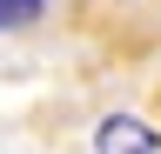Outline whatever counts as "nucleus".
<instances>
[{"mask_svg":"<svg viewBox=\"0 0 161 154\" xmlns=\"http://www.w3.org/2000/svg\"><path fill=\"white\" fill-rule=\"evenodd\" d=\"M101 154H161V141H154L148 121L114 114V121H101Z\"/></svg>","mask_w":161,"mask_h":154,"instance_id":"1","label":"nucleus"},{"mask_svg":"<svg viewBox=\"0 0 161 154\" xmlns=\"http://www.w3.org/2000/svg\"><path fill=\"white\" fill-rule=\"evenodd\" d=\"M40 13V0H0V27H27Z\"/></svg>","mask_w":161,"mask_h":154,"instance_id":"2","label":"nucleus"}]
</instances>
